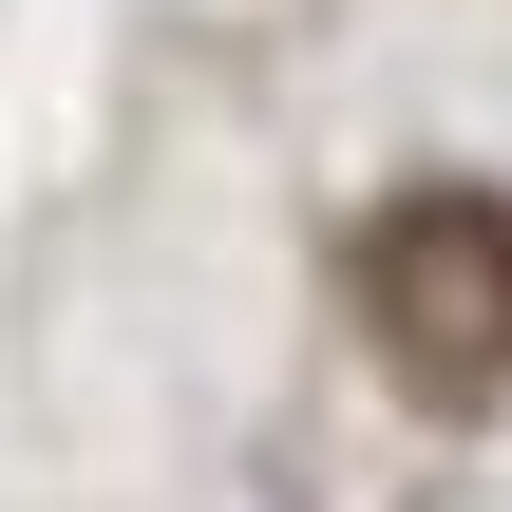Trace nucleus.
I'll use <instances>...</instances> for the list:
<instances>
[{
  "instance_id": "1",
  "label": "nucleus",
  "mask_w": 512,
  "mask_h": 512,
  "mask_svg": "<svg viewBox=\"0 0 512 512\" xmlns=\"http://www.w3.org/2000/svg\"><path fill=\"white\" fill-rule=\"evenodd\" d=\"M342 285H361V342H380L399 399H437V418L512 399V190H456V171L399 190Z\"/></svg>"
}]
</instances>
